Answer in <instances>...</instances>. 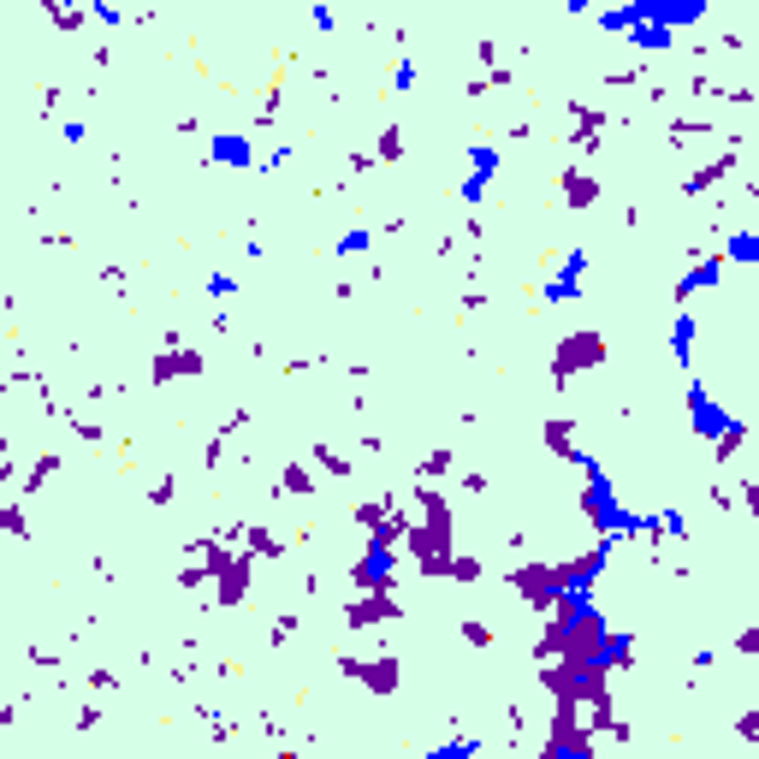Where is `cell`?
<instances>
[{
  "label": "cell",
  "mask_w": 759,
  "mask_h": 759,
  "mask_svg": "<svg viewBox=\"0 0 759 759\" xmlns=\"http://www.w3.org/2000/svg\"><path fill=\"white\" fill-rule=\"evenodd\" d=\"M688 422H695V433H700L707 445H736V439H742V422L712 398L707 386H700V380H688Z\"/></svg>",
  "instance_id": "1"
},
{
  "label": "cell",
  "mask_w": 759,
  "mask_h": 759,
  "mask_svg": "<svg viewBox=\"0 0 759 759\" xmlns=\"http://www.w3.org/2000/svg\"><path fill=\"white\" fill-rule=\"evenodd\" d=\"M498 167H505L498 143H469V172H463V184H457V196H463L469 208H474V202H486V190H493Z\"/></svg>",
  "instance_id": "2"
},
{
  "label": "cell",
  "mask_w": 759,
  "mask_h": 759,
  "mask_svg": "<svg viewBox=\"0 0 759 759\" xmlns=\"http://www.w3.org/2000/svg\"><path fill=\"white\" fill-rule=\"evenodd\" d=\"M581 274H588V250H569L564 267L552 274V285L540 291V303H576V297H581Z\"/></svg>",
  "instance_id": "3"
},
{
  "label": "cell",
  "mask_w": 759,
  "mask_h": 759,
  "mask_svg": "<svg viewBox=\"0 0 759 759\" xmlns=\"http://www.w3.org/2000/svg\"><path fill=\"white\" fill-rule=\"evenodd\" d=\"M208 160L214 167H255V148H250V137H243V131H220V137L208 143Z\"/></svg>",
  "instance_id": "4"
},
{
  "label": "cell",
  "mask_w": 759,
  "mask_h": 759,
  "mask_svg": "<svg viewBox=\"0 0 759 759\" xmlns=\"http://www.w3.org/2000/svg\"><path fill=\"white\" fill-rule=\"evenodd\" d=\"M391 564H398V558H391V546H386V540H369V552H362L357 581H362V588H386V581H391Z\"/></svg>",
  "instance_id": "5"
},
{
  "label": "cell",
  "mask_w": 759,
  "mask_h": 759,
  "mask_svg": "<svg viewBox=\"0 0 759 759\" xmlns=\"http://www.w3.org/2000/svg\"><path fill=\"white\" fill-rule=\"evenodd\" d=\"M718 279H724V255H707V262H695V267H688V274H683V285H676V297H683V303H688V297L712 291Z\"/></svg>",
  "instance_id": "6"
},
{
  "label": "cell",
  "mask_w": 759,
  "mask_h": 759,
  "mask_svg": "<svg viewBox=\"0 0 759 759\" xmlns=\"http://www.w3.org/2000/svg\"><path fill=\"white\" fill-rule=\"evenodd\" d=\"M695 333H700V327H695V315H688V309H683V315L671 321V357L683 362V369H688V362H695Z\"/></svg>",
  "instance_id": "7"
},
{
  "label": "cell",
  "mask_w": 759,
  "mask_h": 759,
  "mask_svg": "<svg viewBox=\"0 0 759 759\" xmlns=\"http://www.w3.org/2000/svg\"><path fill=\"white\" fill-rule=\"evenodd\" d=\"M724 262L759 267V232H730V243H724Z\"/></svg>",
  "instance_id": "8"
},
{
  "label": "cell",
  "mask_w": 759,
  "mask_h": 759,
  "mask_svg": "<svg viewBox=\"0 0 759 759\" xmlns=\"http://www.w3.org/2000/svg\"><path fill=\"white\" fill-rule=\"evenodd\" d=\"M427 759H481V742H474V736H451V742H439V748H427Z\"/></svg>",
  "instance_id": "9"
},
{
  "label": "cell",
  "mask_w": 759,
  "mask_h": 759,
  "mask_svg": "<svg viewBox=\"0 0 759 759\" xmlns=\"http://www.w3.org/2000/svg\"><path fill=\"white\" fill-rule=\"evenodd\" d=\"M369 243H374V232H369V226H350V232L338 238V255H362Z\"/></svg>",
  "instance_id": "10"
},
{
  "label": "cell",
  "mask_w": 759,
  "mask_h": 759,
  "mask_svg": "<svg viewBox=\"0 0 759 759\" xmlns=\"http://www.w3.org/2000/svg\"><path fill=\"white\" fill-rule=\"evenodd\" d=\"M391 89H398V95L415 89V60H398V65H391Z\"/></svg>",
  "instance_id": "11"
},
{
  "label": "cell",
  "mask_w": 759,
  "mask_h": 759,
  "mask_svg": "<svg viewBox=\"0 0 759 759\" xmlns=\"http://www.w3.org/2000/svg\"><path fill=\"white\" fill-rule=\"evenodd\" d=\"M552 759H593V754H588V742H581V736H569V742L552 748Z\"/></svg>",
  "instance_id": "12"
},
{
  "label": "cell",
  "mask_w": 759,
  "mask_h": 759,
  "mask_svg": "<svg viewBox=\"0 0 759 759\" xmlns=\"http://www.w3.org/2000/svg\"><path fill=\"white\" fill-rule=\"evenodd\" d=\"M232 291H238L232 274H208V297H232Z\"/></svg>",
  "instance_id": "13"
},
{
  "label": "cell",
  "mask_w": 759,
  "mask_h": 759,
  "mask_svg": "<svg viewBox=\"0 0 759 759\" xmlns=\"http://www.w3.org/2000/svg\"><path fill=\"white\" fill-rule=\"evenodd\" d=\"M89 19H95V24H125V12H113V7H89Z\"/></svg>",
  "instance_id": "14"
}]
</instances>
